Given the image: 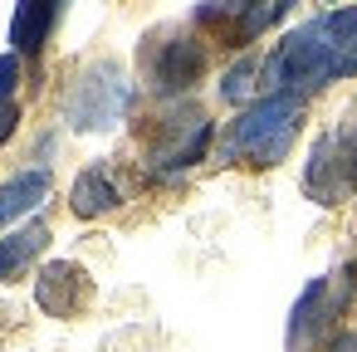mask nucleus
Here are the masks:
<instances>
[{
	"instance_id": "nucleus-1",
	"label": "nucleus",
	"mask_w": 357,
	"mask_h": 352,
	"mask_svg": "<svg viewBox=\"0 0 357 352\" xmlns=\"http://www.w3.org/2000/svg\"><path fill=\"white\" fill-rule=\"evenodd\" d=\"M298 113H303V98L298 93H264L225 132V157H245L255 167L284 162L289 147H294V137H298Z\"/></svg>"
},
{
	"instance_id": "nucleus-2",
	"label": "nucleus",
	"mask_w": 357,
	"mask_h": 352,
	"mask_svg": "<svg viewBox=\"0 0 357 352\" xmlns=\"http://www.w3.org/2000/svg\"><path fill=\"white\" fill-rule=\"evenodd\" d=\"M128 79L118 64H93L79 74L74 93H69V128L74 132H108L123 113H128Z\"/></svg>"
},
{
	"instance_id": "nucleus-3",
	"label": "nucleus",
	"mask_w": 357,
	"mask_h": 352,
	"mask_svg": "<svg viewBox=\"0 0 357 352\" xmlns=\"http://www.w3.org/2000/svg\"><path fill=\"white\" fill-rule=\"evenodd\" d=\"M201 74H206V45L201 40H172V45H162L157 69H152L157 93H186Z\"/></svg>"
},
{
	"instance_id": "nucleus-4",
	"label": "nucleus",
	"mask_w": 357,
	"mask_h": 352,
	"mask_svg": "<svg viewBox=\"0 0 357 352\" xmlns=\"http://www.w3.org/2000/svg\"><path fill=\"white\" fill-rule=\"evenodd\" d=\"M84 293H89V284H84V274H79L74 264H50V269L35 279V298H40V308L54 313V318L74 313V308L84 303Z\"/></svg>"
},
{
	"instance_id": "nucleus-5",
	"label": "nucleus",
	"mask_w": 357,
	"mask_h": 352,
	"mask_svg": "<svg viewBox=\"0 0 357 352\" xmlns=\"http://www.w3.org/2000/svg\"><path fill=\"white\" fill-rule=\"evenodd\" d=\"M45 191H50V171H45V167L10 176L6 186H0V225H10V220H20L25 211H35V206L45 201Z\"/></svg>"
},
{
	"instance_id": "nucleus-6",
	"label": "nucleus",
	"mask_w": 357,
	"mask_h": 352,
	"mask_svg": "<svg viewBox=\"0 0 357 352\" xmlns=\"http://www.w3.org/2000/svg\"><path fill=\"white\" fill-rule=\"evenodd\" d=\"M176 128V123H172ZM206 147H211V123L206 118H196L186 132L176 128V137H172V147H162L152 162L162 167V171H186V167H196L201 157H206Z\"/></svg>"
},
{
	"instance_id": "nucleus-7",
	"label": "nucleus",
	"mask_w": 357,
	"mask_h": 352,
	"mask_svg": "<svg viewBox=\"0 0 357 352\" xmlns=\"http://www.w3.org/2000/svg\"><path fill=\"white\" fill-rule=\"evenodd\" d=\"M54 0H20V10H15V25H10V45L20 54H35L50 35V20H54Z\"/></svg>"
},
{
	"instance_id": "nucleus-8",
	"label": "nucleus",
	"mask_w": 357,
	"mask_h": 352,
	"mask_svg": "<svg viewBox=\"0 0 357 352\" xmlns=\"http://www.w3.org/2000/svg\"><path fill=\"white\" fill-rule=\"evenodd\" d=\"M69 206H74V215H103V211H113L118 206V186L93 167V171H84L79 181H74V196H69Z\"/></svg>"
},
{
	"instance_id": "nucleus-9",
	"label": "nucleus",
	"mask_w": 357,
	"mask_h": 352,
	"mask_svg": "<svg viewBox=\"0 0 357 352\" xmlns=\"http://www.w3.org/2000/svg\"><path fill=\"white\" fill-rule=\"evenodd\" d=\"M323 293H328V284L313 279V284L303 289V298L294 303V318H289V347H303V337H313V328H318V318H323Z\"/></svg>"
},
{
	"instance_id": "nucleus-10",
	"label": "nucleus",
	"mask_w": 357,
	"mask_h": 352,
	"mask_svg": "<svg viewBox=\"0 0 357 352\" xmlns=\"http://www.w3.org/2000/svg\"><path fill=\"white\" fill-rule=\"evenodd\" d=\"M45 240H50V230H45V225H30V230L6 235V240H0V274H15L25 259H35V254L45 250Z\"/></svg>"
},
{
	"instance_id": "nucleus-11",
	"label": "nucleus",
	"mask_w": 357,
	"mask_h": 352,
	"mask_svg": "<svg viewBox=\"0 0 357 352\" xmlns=\"http://www.w3.org/2000/svg\"><path fill=\"white\" fill-rule=\"evenodd\" d=\"M255 79H259V59H255V54H245L235 69H225V79H220V98H225V103H240V98H250Z\"/></svg>"
},
{
	"instance_id": "nucleus-12",
	"label": "nucleus",
	"mask_w": 357,
	"mask_h": 352,
	"mask_svg": "<svg viewBox=\"0 0 357 352\" xmlns=\"http://www.w3.org/2000/svg\"><path fill=\"white\" fill-rule=\"evenodd\" d=\"M289 6H294V0H255V6L245 10V25H240V35H245V40L264 35V30H269V25H274V20H279Z\"/></svg>"
},
{
	"instance_id": "nucleus-13",
	"label": "nucleus",
	"mask_w": 357,
	"mask_h": 352,
	"mask_svg": "<svg viewBox=\"0 0 357 352\" xmlns=\"http://www.w3.org/2000/svg\"><path fill=\"white\" fill-rule=\"evenodd\" d=\"M15 79H20V59H15V54H6V59H0V103H10Z\"/></svg>"
},
{
	"instance_id": "nucleus-14",
	"label": "nucleus",
	"mask_w": 357,
	"mask_h": 352,
	"mask_svg": "<svg viewBox=\"0 0 357 352\" xmlns=\"http://www.w3.org/2000/svg\"><path fill=\"white\" fill-rule=\"evenodd\" d=\"M323 25H328L337 40H357V10H337V15H328Z\"/></svg>"
},
{
	"instance_id": "nucleus-15",
	"label": "nucleus",
	"mask_w": 357,
	"mask_h": 352,
	"mask_svg": "<svg viewBox=\"0 0 357 352\" xmlns=\"http://www.w3.org/2000/svg\"><path fill=\"white\" fill-rule=\"evenodd\" d=\"M255 0H206L201 6V20H215V15H230V10H250Z\"/></svg>"
},
{
	"instance_id": "nucleus-16",
	"label": "nucleus",
	"mask_w": 357,
	"mask_h": 352,
	"mask_svg": "<svg viewBox=\"0 0 357 352\" xmlns=\"http://www.w3.org/2000/svg\"><path fill=\"white\" fill-rule=\"evenodd\" d=\"M15 123H20V108L15 103H0V147L15 137Z\"/></svg>"
},
{
	"instance_id": "nucleus-17",
	"label": "nucleus",
	"mask_w": 357,
	"mask_h": 352,
	"mask_svg": "<svg viewBox=\"0 0 357 352\" xmlns=\"http://www.w3.org/2000/svg\"><path fill=\"white\" fill-rule=\"evenodd\" d=\"M337 352H357V342H342V347H337Z\"/></svg>"
}]
</instances>
